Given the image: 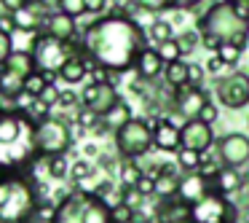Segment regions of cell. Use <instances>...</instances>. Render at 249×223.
Masks as SVG:
<instances>
[{
	"label": "cell",
	"mask_w": 249,
	"mask_h": 223,
	"mask_svg": "<svg viewBox=\"0 0 249 223\" xmlns=\"http://www.w3.org/2000/svg\"><path fill=\"white\" fill-rule=\"evenodd\" d=\"M118 175H121V188H137V183L145 178V169L137 162H124L118 169Z\"/></svg>",
	"instance_id": "obj_24"
},
{
	"label": "cell",
	"mask_w": 249,
	"mask_h": 223,
	"mask_svg": "<svg viewBox=\"0 0 249 223\" xmlns=\"http://www.w3.org/2000/svg\"><path fill=\"white\" fill-rule=\"evenodd\" d=\"M214 153L222 167H231V169L244 167L249 162V137L238 135V132H231V135L220 137L214 142Z\"/></svg>",
	"instance_id": "obj_8"
},
{
	"label": "cell",
	"mask_w": 249,
	"mask_h": 223,
	"mask_svg": "<svg viewBox=\"0 0 249 223\" xmlns=\"http://www.w3.org/2000/svg\"><path fill=\"white\" fill-rule=\"evenodd\" d=\"M231 3V8L236 11L238 19H244V22H249V3L247 0H228Z\"/></svg>",
	"instance_id": "obj_48"
},
{
	"label": "cell",
	"mask_w": 249,
	"mask_h": 223,
	"mask_svg": "<svg viewBox=\"0 0 249 223\" xmlns=\"http://www.w3.org/2000/svg\"><path fill=\"white\" fill-rule=\"evenodd\" d=\"M56 11L67 14L72 19H81V17H86V0H59Z\"/></svg>",
	"instance_id": "obj_32"
},
{
	"label": "cell",
	"mask_w": 249,
	"mask_h": 223,
	"mask_svg": "<svg viewBox=\"0 0 249 223\" xmlns=\"http://www.w3.org/2000/svg\"><path fill=\"white\" fill-rule=\"evenodd\" d=\"M81 223H113V210L94 194L81 191Z\"/></svg>",
	"instance_id": "obj_12"
},
{
	"label": "cell",
	"mask_w": 249,
	"mask_h": 223,
	"mask_svg": "<svg viewBox=\"0 0 249 223\" xmlns=\"http://www.w3.org/2000/svg\"><path fill=\"white\" fill-rule=\"evenodd\" d=\"M83 151H86V156H97V145H94V142H89Z\"/></svg>",
	"instance_id": "obj_55"
},
{
	"label": "cell",
	"mask_w": 249,
	"mask_h": 223,
	"mask_svg": "<svg viewBox=\"0 0 249 223\" xmlns=\"http://www.w3.org/2000/svg\"><path fill=\"white\" fill-rule=\"evenodd\" d=\"M0 6L6 8V14H19L24 8L35 6V0H0Z\"/></svg>",
	"instance_id": "obj_41"
},
{
	"label": "cell",
	"mask_w": 249,
	"mask_h": 223,
	"mask_svg": "<svg viewBox=\"0 0 249 223\" xmlns=\"http://www.w3.org/2000/svg\"><path fill=\"white\" fill-rule=\"evenodd\" d=\"M99 121H102V116L94 113V110H91V108H86V105H81V108L75 110V124H78V126H83L86 132H91L94 126L99 124Z\"/></svg>",
	"instance_id": "obj_31"
},
{
	"label": "cell",
	"mask_w": 249,
	"mask_h": 223,
	"mask_svg": "<svg viewBox=\"0 0 249 223\" xmlns=\"http://www.w3.org/2000/svg\"><path fill=\"white\" fill-rule=\"evenodd\" d=\"M204 78H206V67L190 62V76H188V83H190V86L201 89V86H204Z\"/></svg>",
	"instance_id": "obj_39"
},
{
	"label": "cell",
	"mask_w": 249,
	"mask_h": 223,
	"mask_svg": "<svg viewBox=\"0 0 249 223\" xmlns=\"http://www.w3.org/2000/svg\"><path fill=\"white\" fill-rule=\"evenodd\" d=\"M110 0H86V17L91 19H102V14L107 11Z\"/></svg>",
	"instance_id": "obj_38"
},
{
	"label": "cell",
	"mask_w": 249,
	"mask_h": 223,
	"mask_svg": "<svg viewBox=\"0 0 249 223\" xmlns=\"http://www.w3.org/2000/svg\"><path fill=\"white\" fill-rule=\"evenodd\" d=\"M75 137L67 124V119L62 116H49L43 119L33 132V151L38 159H51V156H65L72 148Z\"/></svg>",
	"instance_id": "obj_4"
},
{
	"label": "cell",
	"mask_w": 249,
	"mask_h": 223,
	"mask_svg": "<svg viewBox=\"0 0 249 223\" xmlns=\"http://www.w3.org/2000/svg\"><path fill=\"white\" fill-rule=\"evenodd\" d=\"M147 35H150V41L156 46H161V43H166V41H174V27L166 19H153L150 27H147Z\"/></svg>",
	"instance_id": "obj_25"
},
{
	"label": "cell",
	"mask_w": 249,
	"mask_h": 223,
	"mask_svg": "<svg viewBox=\"0 0 249 223\" xmlns=\"http://www.w3.org/2000/svg\"><path fill=\"white\" fill-rule=\"evenodd\" d=\"M131 223H134V221H131Z\"/></svg>",
	"instance_id": "obj_57"
},
{
	"label": "cell",
	"mask_w": 249,
	"mask_h": 223,
	"mask_svg": "<svg viewBox=\"0 0 249 223\" xmlns=\"http://www.w3.org/2000/svg\"><path fill=\"white\" fill-rule=\"evenodd\" d=\"M129 89L134 94H145L147 92V81H145V78H140V76H134V78H131V83H129Z\"/></svg>",
	"instance_id": "obj_51"
},
{
	"label": "cell",
	"mask_w": 249,
	"mask_h": 223,
	"mask_svg": "<svg viewBox=\"0 0 249 223\" xmlns=\"http://www.w3.org/2000/svg\"><path fill=\"white\" fill-rule=\"evenodd\" d=\"M193 223H238V207L228 196L209 191L198 204H193Z\"/></svg>",
	"instance_id": "obj_6"
},
{
	"label": "cell",
	"mask_w": 249,
	"mask_h": 223,
	"mask_svg": "<svg viewBox=\"0 0 249 223\" xmlns=\"http://www.w3.org/2000/svg\"><path fill=\"white\" fill-rule=\"evenodd\" d=\"M209 191H212V183L204 178V175L201 172H188V175H182V180H179V194L177 196L182 202H188V204H198Z\"/></svg>",
	"instance_id": "obj_13"
},
{
	"label": "cell",
	"mask_w": 249,
	"mask_h": 223,
	"mask_svg": "<svg viewBox=\"0 0 249 223\" xmlns=\"http://www.w3.org/2000/svg\"><path fill=\"white\" fill-rule=\"evenodd\" d=\"M137 76L145 78V81H153V78H158L163 70H166V62L161 60V54H158V49H153V46H145V49L140 51V57H137Z\"/></svg>",
	"instance_id": "obj_16"
},
{
	"label": "cell",
	"mask_w": 249,
	"mask_h": 223,
	"mask_svg": "<svg viewBox=\"0 0 249 223\" xmlns=\"http://www.w3.org/2000/svg\"><path fill=\"white\" fill-rule=\"evenodd\" d=\"M174 41H177L179 54H182V60H185V57H190L196 49H198V43H201V33H198V30H185V33H179Z\"/></svg>",
	"instance_id": "obj_28"
},
{
	"label": "cell",
	"mask_w": 249,
	"mask_h": 223,
	"mask_svg": "<svg viewBox=\"0 0 249 223\" xmlns=\"http://www.w3.org/2000/svg\"><path fill=\"white\" fill-rule=\"evenodd\" d=\"M217 57L225 62V67H236L238 60H241V49H238V46H233V43H222V49L217 51Z\"/></svg>",
	"instance_id": "obj_33"
},
{
	"label": "cell",
	"mask_w": 249,
	"mask_h": 223,
	"mask_svg": "<svg viewBox=\"0 0 249 223\" xmlns=\"http://www.w3.org/2000/svg\"><path fill=\"white\" fill-rule=\"evenodd\" d=\"M35 175L0 169V223H33L40 196Z\"/></svg>",
	"instance_id": "obj_2"
},
{
	"label": "cell",
	"mask_w": 249,
	"mask_h": 223,
	"mask_svg": "<svg viewBox=\"0 0 249 223\" xmlns=\"http://www.w3.org/2000/svg\"><path fill=\"white\" fill-rule=\"evenodd\" d=\"M247 180H249V175H244L241 169L222 167V172L217 175V180L212 183V191H217V194H222V196H231V194H236V191H241Z\"/></svg>",
	"instance_id": "obj_17"
},
{
	"label": "cell",
	"mask_w": 249,
	"mask_h": 223,
	"mask_svg": "<svg viewBox=\"0 0 249 223\" xmlns=\"http://www.w3.org/2000/svg\"><path fill=\"white\" fill-rule=\"evenodd\" d=\"M201 0H177V6L179 8H193V6H198Z\"/></svg>",
	"instance_id": "obj_53"
},
{
	"label": "cell",
	"mask_w": 249,
	"mask_h": 223,
	"mask_svg": "<svg viewBox=\"0 0 249 223\" xmlns=\"http://www.w3.org/2000/svg\"><path fill=\"white\" fill-rule=\"evenodd\" d=\"M156 148V137L145 126L142 119H134L115 132V151L124 156V162H137L140 156H145L147 151Z\"/></svg>",
	"instance_id": "obj_5"
},
{
	"label": "cell",
	"mask_w": 249,
	"mask_h": 223,
	"mask_svg": "<svg viewBox=\"0 0 249 223\" xmlns=\"http://www.w3.org/2000/svg\"><path fill=\"white\" fill-rule=\"evenodd\" d=\"M196 30H198V33L217 35L222 43H233L241 51L247 49V43H249L247 41L249 38V22H244V19L236 17V11L231 8L228 0H220V3L206 8V14H201V17L196 19Z\"/></svg>",
	"instance_id": "obj_3"
},
{
	"label": "cell",
	"mask_w": 249,
	"mask_h": 223,
	"mask_svg": "<svg viewBox=\"0 0 249 223\" xmlns=\"http://www.w3.org/2000/svg\"><path fill=\"white\" fill-rule=\"evenodd\" d=\"M83 105V100H81V94H75L72 89H62V97H59V108H65V110H78Z\"/></svg>",
	"instance_id": "obj_37"
},
{
	"label": "cell",
	"mask_w": 249,
	"mask_h": 223,
	"mask_svg": "<svg viewBox=\"0 0 249 223\" xmlns=\"http://www.w3.org/2000/svg\"><path fill=\"white\" fill-rule=\"evenodd\" d=\"M156 148L158 151H166V153L182 151V124H177L172 116H166L161 129L156 132Z\"/></svg>",
	"instance_id": "obj_15"
},
{
	"label": "cell",
	"mask_w": 249,
	"mask_h": 223,
	"mask_svg": "<svg viewBox=\"0 0 249 223\" xmlns=\"http://www.w3.org/2000/svg\"><path fill=\"white\" fill-rule=\"evenodd\" d=\"M247 3H249V0H247Z\"/></svg>",
	"instance_id": "obj_56"
},
{
	"label": "cell",
	"mask_w": 249,
	"mask_h": 223,
	"mask_svg": "<svg viewBox=\"0 0 249 223\" xmlns=\"http://www.w3.org/2000/svg\"><path fill=\"white\" fill-rule=\"evenodd\" d=\"M158 49V54H161V60L166 62H177V60H182V54H179V46H177V41H166V43H161V46H156Z\"/></svg>",
	"instance_id": "obj_36"
},
{
	"label": "cell",
	"mask_w": 249,
	"mask_h": 223,
	"mask_svg": "<svg viewBox=\"0 0 249 223\" xmlns=\"http://www.w3.org/2000/svg\"><path fill=\"white\" fill-rule=\"evenodd\" d=\"M113 191H115L113 180H99V183L94 185V188L89 191V194H94V196H97V199H102V202H105V199H107L110 194H113Z\"/></svg>",
	"instance_id": "obj_42"
},
{
	"label": "cell",
	"mask_w": 249,
	"mask_h": 223,
	"mask_svg": "<svg viewBox=\"0 0 249 223\" xmlns=\"http://www.w3.org/2000/svg\"><path fill=\"white\" fill-rule=\"evenodd\" d=\"M14 30H17V24H14V17H11V14H3V17H0V33L11 35Z\"/></svg>",
	"instance_id": "obj_49"
},
{
	"label": "cell",
	"mask_w": 249,
	"mask_h": 223,
	"mask_svg": "<svg viewBox=\"0 0 249 223\" xmlns=\"http://www.w3.org/2000/svg\"><path fill=\"white\" fill-rule=\"evenodd\" d=\"M59 97H62V89L56 86V83H51V86L43 92V97H40V100H43V102L51 108V105H59Z\"/></svg>",
	"instance_id": "obj_47"
},
{
	"label": "cell",
	"mask_w": 249,
	"mask_h": 223,
	"mask_svg": "<svg viewBox=\"0 0 249 223\" xmlns=\"http://www.w3.org/2000/svg\"><path fill=\"white\" fill-rule=\"evenodd\" d=\"M70 159H67V153L65 156H51V159H46V175L49 178H54V180H65L67 175H70Z\"/></svg>",
	"instance_id": "obj_26"
},
{
	"label": "cell",
	"mask_w": 249,
	"mask_h": 223,
	"mask_svg": "<svg viewBox=\"0 0 249 223\" xmlns=\"http://www.w3.org/2000/svg\"><path fill=\"white\" fill-rule=\"evenodd\" d=\"M179 180H182V175H161V178L156 180V196H158V202L174 199V196L179 194Z\"/></svg>",
	"instance_id": "obj_22"
},
{
	"label": "cell",
	"mask_w": 249,
	"mask_h": 223,
	"mask_svg": "<svg viewBox=\"0 0 249 223\" xmlns=\"http://www.w3.org/2000/svg\"><path fill=\"white\" fill-rule=\"evenodd\" d=\"M214 132H212L209 124L204 121H185L182 124V148H190V151H198V153H206L212 151L214 145Z\"/></svg>",
	"instance_id": "obj_10"
},
{
	"label": "cell",
	"mask_w": 249,
	"mask_h": 223,
	"mask_svg": "<svg viewBox=\"0 0 249 223\" xmlns=\"http://www.w3.org/2000/svg\"><path fill=\"white\" fill-rule=\"evenodd\" d=\"M0 67H6V70H11V73H19L22 78H27L30 73L38 70V67H35V60H33V57H27V54H11Z\"/></svg>",
	"instance_id": "obj_23"
},
{
	"label": "cell",
	"mask_w": 249,
	"mask_h": 223,
	"mask_svg": "<svg viewBox=\"0 0 249 223\" xmlns=\"http://www.w3.org/2000/svg\"><path fill=\"white\" fill-rule=\"evenodd\" d=\"M91 132H94V137H105V135H110V132H113V129H110V126L105 124V121H99V124L94 126Z\"/></svg>",
	"instance_id": "obj_52"
},
{
	"label": "cell",
	"mask_w": 249,
	"mask_h": 223,
	"mask_svg": "<svg viewBox=\"0 0 249 223\" xmlns=\"http://www.w3.org/2000/svg\"><path fill=\"white\" fill-rule=\"evenodd\" d=\"M49 89V81L43 78V73L40 70H35V73H30L27 78H24V92L27 94H33L35 100H40L43 97V92Z\"/></svg>",
	"instance_id": "obj_29"
},
{
	"label": "cell",
	"mask_w": 249,
	"mask_h": 223,
	"mask_svg": "<svg viewBox=\"0 0 249 223\" xmlns=\"http://www.w3.org/2000/svg\"><path fill=\"white\" fill-rule=\"evenodd\" d=\"M220 119V108H217L214 102H209V105H204V108H201V116H198V121H204V124H214V121Z\"/></svg>",
	"instance_id": "obj_43"
},
{
	"label": "cell",
	"mask_w": 249,
	"mask_h": 223,
	"mask_svg": "<svg viewBox=\"0 0 249 223\" xmlns=\"http://www.w3.org/2000/svg\"><path fill=\"white\" fill-rule=\"evenodd\" d=\"M137 191H140L145 199H147V196H156V178H147V175H145V178L137 183Z\"/></svg>",
	"instance_id": "obj_46"
},
{
	"label": "cell",
	"mask_w": 249,
	"mask_h": 223,
	"mask_svg": "<svg viewBox=\"0 0 249 223\" xmlns=\"http://www.w3.org/2000/svg\"><path fill=\"white\" fill-rule=\"evenodd\" d=\"M201 46H204L206 51H220L222 49V41L217 38V35H212V33H201Z\"/></svg>",
	"instance_id": "obj_45"
},
{
	"label": "cell",
	"mask_w": 249,
	"mask_h": 223,
	"mask_svg": "<svg viewBox=\"0 0 249 223\" xmlns=\"http://www.w3.org/2000/svg\"><path fill=\"white\" fill-rule=\"evenodd\" d=\"M140 6L150 14H161V11H172V8H179L177 0H140Z\"/></svg>",
	"instance_id": "obj_35"
},
{
	"label": "cell",
	"mask_w": 249,
	"mask_h": 223,
	"mask_svg": "<svg viewBox=\"0 0 249 223\" xmlns=\"http://www.w3.org/2000/svg\"><path fill=\"white\" fill-rule=\"evenodd\" d=\"M83 54L89 57L94 65L107 67L110 73H126L137 65V57L145 49V30L140 27V22L126 17H107L91 22L89 27H83Z\"/></svg>",
	"instance_id": "obj_1"
},
{
	"label": "cell",
	"mask_w": 249,
	"mask_h": 223,
	"mask_svg": "<svg viewBox=\"0 0 249 223\" xmlns=\"http://www.w3.org/2000/svg\"><path fill=\"white\" fill-rule=\"evenodd\" d=\"M102 121L110 126V129H113V135H115V132H118V129H124V126L129 124V121H134V113H131V105L126 102V100H121V102L115 105V108H110L107 113L102 116Z\"/></svg>",
	"instance_id": "obj_20"
},
{
	"label": "cell",
	"mask_w": 249,
	"mask_h": 223,
	"mask_svg": "<svg viewBox=\"0 0 249 223\" xmlns=\"http://www.w3.org/2000/svg\"><path fill=\"white\" fill-rule=\"evenodd\" d=\"M94 172H97V167H94L89 159H75L70 167V175H72V183H86L89 178H94Z\"/></svg>",
	"instance_id": "obj_30"
},
{
	"label": "cell",
	"mask_w": 249,
	"mask_h": 223,
	"mask_svg": "<svg viewBox=\"0 0 249 223\" xmlns=\"http://www.w3.org/2000/svg\"><path fill=\"white\" fill-rule=\"evenodd\" d=\"M214 94H217L222 108L241 110L244 105H249V76L233 70V73H228L225 78H217Z\"/></svg>",
	"instance_id": "obj_7"
},
{
	"label": "cell",
	"mask_w": 249,
	"mask_h": 223,
	"mask_svg": "<svg viewBox=\"0 0 249 223\" xmlns=\"http://www.w3.org/2000/svg\"><path fill=\"white\" fill-rule=\"evenodd\" d=\"M40 41V33H33V30H14L11 33V54H35V46Z\"/></svg>",
	"instance_id": "obj_19"
},
{
	"label": "cell",
	"mask_w": 249,
	"mask_h": 223,
	"mask_svg": "<svg viewBox=\"0 0 249 223\" xmlns=\"http://www.w3.org/2000/svg\"><path fill=\"white\" fill-rule=\"evenodd\" d=\"M43 33L51 35V38H59V41H75L78 38V22L62 11H51L46 17Z\"/></svg>",
	"instance_id": "obj_14"
},
{
	"label": "cell",
	"mask_w": 249,
	"mask_h": 223,
	"mask_svg": "<svg viewBox=\"0 0 249 223\" xmlns=\"http://www.w3.org/2000/svg\"><path fill=\"white\" fill-rule=\"evenodd\" d=\"M142 202H145V196H142L137 188H124V204H126V207H131V210H140Z\"/></svg>",
	"instance_id": "obj_40"
},
{
	"label": "cell",
	"mask_w": 249,
	"mask_h": 223,
	"mask_svg": "<svg viewBox=\"0 0 249 223\" xmlns=\"http://www.w3.org/2000/svg\"><path fill=\"white\" fill-rule=\"evenodd\" d=\"M201 162H204V153L190 151V148H182V151L177 153V164H179V169H182L185 175H188V172H198Z\"/></svg>",
	"instance_id": "obj_27"
},
{
	"label": "cell",
	"mask_w": 249,
	"mask_h": 223,
	"mask_svg": "<svg viewBox=\"0 0 249 223\" xmlns=\"http://www.w3.org/2000/svg\"><path fill=\"white\" fill-rule=\"evenodd\" d=\"M188 76H190V62H185V60L169 62L166 70H163V81H166L169 89L188 86Z\"/></svg>",
	"instance_id": "obj_21"
},
{
	"label": "cell",
	"mask_w": 249,
	"mask_h": 223,
	"mask_svg": "<svg viewBox=\"0 0 249 223\" xmlns=\"http://www.w3.org/2000/svg\"><path fill=\"white\" fill-rule=\"evenodd\" d=\"M131 221H134V210L131 207L121 204L113 210V223H131Z\"/></svg>",
	"instance_id": "obj_44"
},
{
	"label": "cell",
	"mask_w": 249,
	"mask_h": 223,
	"mask_svg": "<svg viewBox=\"0 0 249 223\" xmlns=\"http://www.w3.org/2000/svg\"><path fill=\"white\" fill-rule=\"evenodd\" d=\"M38 3L46 8H51V11H56V3H59V0H38Z\"/></svg>",
	"instance_id": "obj_54"
},
{
	"label": "cell",
	"mask_w": 249,
	"mask_h": 223,
	"mask_svg": "<svg viewBox=\"0 0 249 223\" xmlns=\"http://www.w3.org/2000/svg\"><path fill=\"white\" fill-rule=\"evenodd\" d=\"M56 221V204L51 199L40 202L38 212H35V223H54Z\"/></svg>",
	"instance_id": "obj_34"
},
{
	"label": "cell",
	"mask_w": 249,
	"mask_h": 223,
	"mask_svg": "<svg viewBox=\"0 0 249 223\" xmlns=\"http://www.w3.org/2000/svg\"><path fill=\"white\" fill-rule=\"evenodd\" d=\"M89 76V62L86 57H70L59 70V81L62 83H81Z\"/></svg>",
	"instance_id": "obj_18"
},
{
	"label": "cell",
	"mask_w": 249,
	"mask_h": 223,
	"mask_svg": "<svg viewBox=\"0 0 249 223\" xmlns=\"http://www.w3.org/2000/svg\"><path fill=\"white\" fill-rule=\"evenodd\" d=\"M222 67H225V62H222L217 54L206 60V73H222Z\"/></svg>",
	"instance_id": "obj_50"
},
{
	"label": "cell",
	"mask_w": 249,
	"mask_h": 223,
	"mask_svg": "<svg viewBox=\"0 0 249 223\" xmlns=\"http://www.w3.org/2000/svg\"><path fill=\"white\" fill-rule=\"evenodd\" d=\"M81 100H83L86 108L94 110V113L105 116L110 108H115L124 97L118 94V89H115L113 83H91L89 81L86 86H83V92H81Z\"/></svg>",
	"instance_id": "obj_9"
},
{
	"label": "cell",
	"mask_w": 249,
	"mask_h": 223,
	"mask_svg": "<svg viewBox=\"0 0 249 223\" xmlns=\"http://www.w3.org/2000/svg\"><path fill=\"white\" fill-rule=\"evenodd\" d=\"M153 212H156V223H193V204L182 202L179 196L158 202Z\"/></svg>",
	"instance_id": "obj_11"
}]
</instances>
